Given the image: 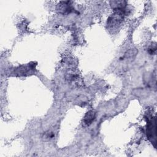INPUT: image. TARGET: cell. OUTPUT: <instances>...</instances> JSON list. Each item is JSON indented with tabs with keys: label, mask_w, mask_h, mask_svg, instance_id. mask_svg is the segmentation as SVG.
<instances>
[{
	"label": "cell",
	"mask_w": 157,
	"mask_h": 157,
	"mask_svg": "<svg viewBox=\"0 0 157 157\" xmlns=\"http://www.w3.org/2000/svg\"><path fill=\"white\" fill-rule=\"evenodd\" d=\"M59 11L60 12H62L63 13L70 12L71 11V5H70L69 2H62V4L59 5Z\"/></svg>",
	"instance_id": "cell-2"
},
{
	"label": "cell",
	"mask_w": 157,
	"mask_h": 157,
	"mask_svg": "<svg viewBox=\"0 0 157 157\" xmlns=\"http://www.w3.org/2000/svg\"><path fill=\"white\" fill-rule=\"evenodd\" d=\"M95 118V113L93 111H90L85 116L84 122L86 125H90Z\"/></svg>",
	"instance_id": "cell-3"
},
{
	"label": "cell",
	"mask_w": 157,
	"mask_h": 157,
	"mask_svg": "<svg viewBox=\"0 0 157 157\" xmlns=\"http://www.w3.org/2000/svg\"><path fill=\"white\" fill-rule=\"evenodd\" d=\"M147 135L149 138L154 137L156 139V126H155V121H151L149 122L148 125L147 127Z\"/></svg>",
	"instance_id": "cell-1"
}]
</instances>
